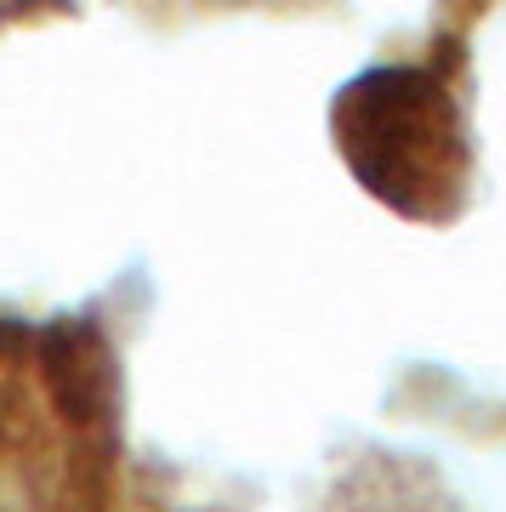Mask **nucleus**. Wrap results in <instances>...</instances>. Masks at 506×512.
Wrapping results in <instances>:
<instances>
[{"mask_svg":"<svg viewBox=\"0 0 506 512\" xmlns=\"http://www.w3.org/2000/svg\"><path fill=\"white\" fill-rule=\"evenodd\" d=\"M342 137L364 183H381V194L393 188L421 194L444 183L455 154L450 114L438 109V92H427L416 74H370L359 92H347Z\"/></svg>","mask_w":506,"mask_h":512,"instance_id":"nucleus-1","label":"nucleus"}]
</instances>
